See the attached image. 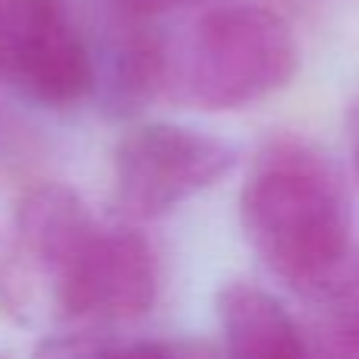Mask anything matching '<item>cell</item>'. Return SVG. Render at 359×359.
I'll return each mask as SVG.
<instances>
[{"label":"cell","mask_w":359,"mask_h":359,"mask_svg":"<svg viewBox=\"0 0 359 359\" xmlns=\"http://www.w3.org/2000/svg\"><path fill=\"white\" fill-rule=\"evenodd\" d=\"M240 224L268 271L316 293L353 252V202L341 168L303 136H274L243 180Z\"/></svg>","instance_id":"2"},{"label":"cell","mask_w":359,"mask_h":359,"mask_svg":"<svg viewBox=\"0 0 359 359\" xmlns=\"http://www.w3.org/2000/svg\"><path fill=\"white\" fill-rule=\"evenodd\" d=\"M4 293L25 318L107 334L149 316L158 259L130 221H98L73 189L41 186L19 208Z\"/></svg>","instance_id":"1"},{"label":"cell","mask_w":359,"mask_h":359,"mask_svg":"<svg viewBox=\"0 0 359 359\" xmlns=\"http://www.w3.org/2000/svg\"><path fill=\"white\" fill-rule=\"evenodd\" d=\"M347 133H350V155H353L356 174H359V95L350 104V117H347Z\"/></svg>","instance_id":"10"},{"label":"cell","mask_w":359,"mask_h":359,"mask_svg":"<svg viewBox=\"0 0 359 359\" xmlns=\"http://www.w3.org/2000/svg\"><path fill=\"white\" fill-rule=\"evenodd\" d=\"M0 73L48 107L92 95V44L67 0H0Z\"/></svg>","instance_id":"5"},{"label":"cell","mask_w":359,"mask_h":359,"mask_svg":"<svg viewBox=\"0 0 359 359\" xmlns=\"http://www.w3.org/2000/svg\"><path fill=\"white\" fill-rule=\"evenodd\" d=\"M114 4L130 6V10L145 13V16H158V13L177 10V6H196V4H205V0H114Z\"/></svg>","instance_id":"9"},{"label":"cell","mask_w":359,"mask_h":359,"mask_svg":"<svg viewBox=\"0 0 359 359\" xmlns=\"http://www.w3.org/2000/svg\"><path fill=\"white\" fill-rule=\"evenodd\" d=\"M217 322L233 356H306L309 344L287 309L249 280L217 290Z\"/></svg>","instance_id":"7"},{"label":"cell","mask_w":359,"mask_h":359,"mask_svg":"<svg viewBox=\"0 0 359 359\" xmlns=\"http://www.w3.org/2000/svg\"><path fill=\"white\" fill-rule=\"evenodd\" d=\"M297 69L299 41L280 13L221 4L168 44L164 92L198 111H236L280 92Z\"/></svg>","instance_id":"3"},{"label":"cell","mask_w":359,"mask_h":359,"mask_svg":"<svg viewBox=\"0 0 359 359\" xmlns=\"http://www.w3.org/2000/svg\"><path fill=\"white\" fill-rule=\"evenodd\" d=\"M240 161L233 142L180 123H139L117 142L114 186L126 217L149 221L217 186Z\"/></svg>","instance_id":"4"},{"label":"cell","mask_w":359,"mask_h":359,"mask_svg":"<svg viewBox=\"0 0 359 359\" xmlns=\"http://www.w3.org/2000/svg\"><path fill=\"white\" fill-rule=\"evenodd\" d=\"M95 86L111 117H136L151 98L164 92L168 76V41L151 29V16L114 4V19L101 54L92 50Z\"/></svg>","instance_id":"6"},{"label":"cell","mask_w":359,"mask_h":359,"mask_svg":"<svg viewBox=\"0 0 359 359\" xmlns=\"http://www.w3.org/2000/svg\"><path fill=\"white\" fill-rule=\"evenodd\" d=\"M312 303L309 353L359 356V252H350L334 274L306 297Z\"/></svg>","instance_id":"8"}]
</instances>
